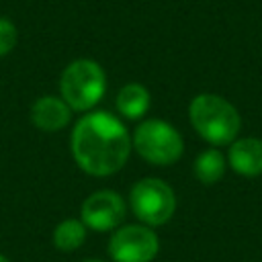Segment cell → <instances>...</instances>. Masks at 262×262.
<instances>
[{
	"instance_id": "obj_15",
	"label": "cell",
	"mask_w": 262,
	"mask_h": 262,
	"mask_svg": "<svg viewBox=\"0 0 262 262\" xmlns=\"http://www.w3.org/2000/svg\"><path fill=\"white\" fill-rule=\"evenodd\" d=\"M84 262H102V260H94V258H90V260H84Z\"/></svg>"
},
{
	"instance_id": "obj_9",
	"label": "cell",
	"mask_w": 262,
	"mask_h": 262,
	"mask_svg": "<svg viewBox=\"0 0 262 262\" xmlns=\"http://www.w3.org/2000/svg\"><path fill=\"white\" fill-rule=\"evenodd\" d=\"M229 166L244 176L262 174V141L256 137H244L229 147Z\"/></svg>"
},
{
	"instance_id": "obj_13",
	"label": "cell",
	"mask_w": 262,
	"mask_h": 262,
	"mask_svg": "<svg viewBox=\"0 0 262 262\" xmlns=\"http://www.w3.org/2000/svg\"><path fill=\"white\" fill-rule=\"evenodd\" d=\"M16 37H18L16 27L8 18L0 16V57L12 51V47L16 45Z\"/></svg>"
},
{
	"instance_id": "obj_7",
	"label": "cell",
	"mask_w": 262,
	"mask_h": 262,
	"mask_svg": "<svg viewBox=\"0 0 262 262\" xmlns=\"http://www.w3.org/2000/svg\"><path fill=\"white\" fill-rule=\"evenodd\" d=\"M125 217V203L115 190H96L82 203V223L94 231L115 229Z\"/></svg>"
},
{
	"instance_id": "obj_10",
	"label": "cell",
	"mask_w": 262,
	"mask_h": 262,
	"mask_svg": "<svg viewBox=\"0 0 262 262\" xmlns=\"http://www.w3.org/2000/svg\"><path fill=\"white\" fill-rule=\"evenodd\" d=\"M117 108L127 119H139L149 108V92L141 84H125L117 94Z\"/></svg>"
},
{
	"instance_id": "obj_2",
	"label": "cell",
	"mask_w": 262,
	"mask_h": 262,
	"mask_svg": "<svg viewBox=\"0 0 262 262\" xmlns=\"http://www.w3.org/2000/svg\"><path fill=\"white\" fill-rule=\"evenodd\" d=\"M190 123L196 133L213 145L231 143L242 127L239 115L225 98L217 94H199L188 106Z\"/></svg>"
},
{
	"instance_id": "obj_5",
	"label": "cell",
	"mask_w": 262,
	"mask_h": 262,
	"mask_svg": "<svg viewBox=\"0 0 262 262\" xmlns=\"http://www.w3.org/2000/svg\"><path fill=\"white\" fill-rule=\"evenodd\" d=\"M129 196L135 217L145 225H162L174 215L176 209L174 190L160 178L137 180Z\"/></svg>"
},
{
	"instance_id": "obj_3",
	"label": "cell",
	"mask_w": 262,
	"mask_h": 262,
	"mask_svg": "<svg viewBox=\"0 0 262 262\" xmlns=\"http://www.w3.org/2000/svg\"><path fill=\"white\" fill-rule=\"evenodd\" d=\"M106 90V78L102 68L92 59L72 61L59 80V92L66 104L74 111L92 108Z\"/></svg>"
},
{
	"instance_id": "obj_6",
	"label": "cell",
	"mask_w": 262,
	"mask_h": 262,
	"mask_svg": "<svg viewBox=\"0 0 262 262\" xmlns=\"http://www.w3.org/2000/svg\"><path fill=\"white\" fill-rule=\"evenodd\" d=\"M158 248V235L147 225H125L113 233L108 256L115 262H151Z\"/></svg>"
},
{
	"instance_id": "obj_8",
	"label": "cell",
	"mask_w": 262,
	"mask_h": 262,
	"mask_svg": "<svg viewBox=\"0 0 262 262\" xmlns=\"http://www.w3.org/2000/svg\"><path fill=\"white\" fill-rule=\"evenodd\" d=\"M72 108L66 104L63 98L57 96H41L31 106V121L41 131H59L68 125Z\"/></svg>"
},
{
	"instance_id": "obj_11",
	"label": "cell",
	"mask_w": 262,
	"mask_h": 262,
	"mask_svg": "<svg viewBox=\"0 0 262 262\" xmlns=\"http://www.w3.org/2000/svg\"><path fill=\"white\" fill-rule=\"evenodd\" d=\"M84 239H86V225L78 219H66L53 231V244L61 252H72L80 248Z\"/></svg>"
},
{
	"instance_id": "obj_4",
	"label": "cell",
	"mask_w": 262,
	"mask_h": 262,
	"mask_svg": "<svg viewBox=\"0 0 262 262\" xmlns=\"http://www.w3.org/2000/svg\"><path fill=\"white\" fill-rule=\"evenodd\" d=\"M133 145L137 154L158 166L174 164L182 156V137L166 121H143L133 133Z\"/></svg>"
},
{
	"instance_id": "obj_12",
	"label": "cell",
	"mask_w": 262,
	"mask_h": 262,
	"mask_svg": "<svg viewBox=\"0 0 262 262\" xmlns=\"http://www.w3.org/2000/svg\"><path fill=\"white\" fill-rule=\"evenodd\" d=\"M225 172V158L219 149H207L203 151L194 162V174L203 184L217 182Z\"/></svg>"
},
{
	"instance_id": "obj_1",
	"label": "cell",
	"mask_w": 262,
	"mask_h": 262,
	"mask_svg": "<svg viewBox=\"0 0 262 262\" xmlns=\"http://www.w3.org/2000/svg\"><path fill=\"white\" fill-rule=\"evenodd\" d=\"M131 151L125 125L106 111L84 115L72 131L76 164L92 176H108L123 168Z\"/></svg>"
},
{
	"instance_id": "obj_14",
	"label": "cell",
	"mask_w": 262,
	"mask_h": 262,
	"mask_svg": "<svg viewBox=\"0 0 262 262\" xmlns=\"http://www.w3.org/2000/svg\"><path fill=\"white\" fill-rule=\"evenodd\" d=\"M0 262H10V260H8L6 256H2V254H0Z\"/></svg>"
}]
</instances>
